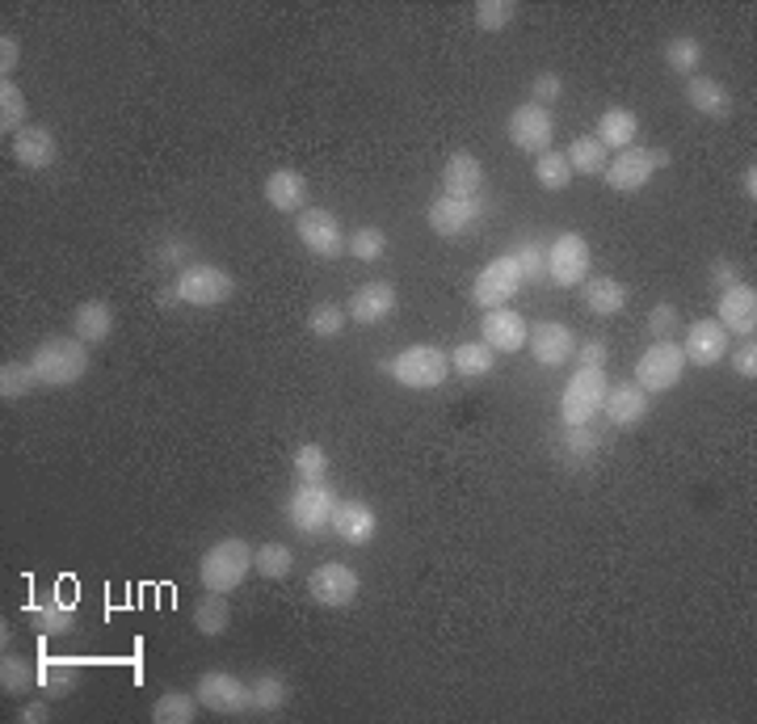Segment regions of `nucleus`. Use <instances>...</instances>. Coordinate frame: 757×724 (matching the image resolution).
Wrapping results in <instances>:
<instances>
[{
    "mask_svg": "<svg viewBox=\"0 0 757 724\" xmlns=\"http://www.w3.org/2000/svg\"><path fill=\"white\" fill-rule=\"evenodd\" d=\"M29 367H34V376L43 388H72V383H81L88 376V367H93V354L81 337H47V342H38L34 349V358H29Z\"/></svg>",
    "mask_w": 757,
    "mask_h": 724,
    "instance_id": "1",
    "label": "nucleus"
},
{
    "mask_svg": "<svg viewBox=\"0 0 757 724\" xmlns=\"http://www.w3.org/2000/svg\"><path fill=\"white\" fill-rule=\"evenodd\" d=\"M253 556L257 548H249V539H219V544H211L203 551V560H199V581H203V590L211 594H232L244 585V578L253 573Z\"/></svg>",
    "mask_w": 757,
    "mask_h": 724,
    "instance_id": "2",
    "label": "nucleus"
},
{
    "mask_svg": "<svg viewBox=\"0 0 757 724\" xmlns=\"http://www.w3.org/2000/svg\"><path fill=\"white\" fill-rule=\"evenodd\" d=\"M606 392H611L606 367H577L573 379L564 383V396H560L564 426H589L602 413V405H606Z\"/></svg>",
    "mask_w": 757,
    "mask_h": 724,
    "instance_id": "3",
    "label": "nucleus"
},
{
    "mask_svg": "<svg viewBox=\"0 0 757 724\" xmlns=\"http://www.w3.org/2000/svg\"><path fill=\"white\" fill-rule=\"evenodd\" d=\"M337 489L328 480H299V489L287 497V519L299 535L316 539L324 526L333 522V510H337Z\"/></svg>",
    "mask_w": 757,
    "mask_h": 724,
    "instance_id": "4",
    "label": "nucleus"
},
{
    "mask_svg": "<svg viewBox=\"0 0 757 724\" xmlns=\"http://www.w3.org/2000/svg\"><path fill=\"white\" fill-rule=\"evenodd\" d=\"M383 371L396 379L400 388L430 392V388H437V383L446 379V371H450V358H446L437 346H408V349H400L396 358H387V363H383Z\"/></svg>",
    "mask_w": 757,
    "mask_h": 724,
    "instance_id": "5",
    "label": "nucleus"
},
{
    "mask_svg": "<svg viewBox=\"0 0 757 724\" xmlns=\"http://www.w3.org/2000/svg\"><path fill=\"white\" fill-rule=\"evenodd\" d=\"M670 169V147H623L614 152L606 165V186L614 194H636L640 186H648V177Z\"/></svg>",
    "mask_w": 757,
    "mask_h": 724,
    "instance_id": "6",
    "label": "nucleus"
},
{
    "mask_svg": "<svg viewBox=\"0 0 757 724\" xmlns=\"http://www.w3.org/2000/svg\"><path fill=\"white\" fill-rule=\"evenodd\" d=\"M177 295L181 304L190 308H219L236 295V278L224 270V265H211V261H199V265H185L177 274Z\"/></svg>",
    "mask_w": 757,
    "mask_h": 724,
    "instance_id": "7",
    "label": "nucleus"
},
{
    "mask_svg": "<svg viewBox=\"0 0 757 724\" xmlns=\"http://www.w3.org/2000/svg\"><path fill=\"white\" fill-rule=\"evenodd\" d=\"M295 233H299V245H303L312 258H321V261L346 258V240H350V236L341 233V219H337L333 211H324V206L299 211V215H295Z\"/></svg>",
    "mask_w": 757,
    "mask_h": 724,
    "instance_id": "8",
    "label": "nucleus"
},
{
    "mask_svg": "<svg viewBox=\"0 0 757 724\" xmlns=\"http://www.w3.org/2000/svg\"><path fill=\"white\" fill-rule=\"evenodd\" d=\"M682 367H686V354L677 342H652V346L640 354V363H636V388L648 392V396H657V392H670L673 383L682 379Z\"/></svg>",
    "mask_w": 757,
    "mask_h": 724,
    "instance_id": "9",
    "label": "nucleus"
},
{
    "mask_svg": "<svg viewBox=\"0 0 757 724\" xmlns=\"http://www.w3.org/2000/svg\"><path fill=\"white\" fill-rule=\"evenodd\" d=\"M522 287V270H518V261L514 253H501L493 258L484 270H480V278H476V287H471V299L489 312V308H505L514 295Z\"/></svg>",
    "mask_w": 757,
    "mask_h": 724,
    "instance_id": "10",
    "label": "nucleus"
},
{
    "mask_svg": "<svg viewBox=\"0 0 757 724\" xmlns=\"http://www.w3.org/2000/svg\"><path fill=\"white\" fill-rule=\"evenodd\" d=\"M548 274L555 287H581L589 278V240L581 233H560L548 249Z\"/></svg>",
    "mask_w": 757,
    "mask_h": 724,
    "instance_id": "11",
    "label": "nucleus"
},
{
    "mask_svg": "<svg viewBox=\"0 0 757 724\" xmlns=\"http://www.w3.org/2000/svg\"><path fill=\"white\" fill-rule=\"evenodd\" d=\"M358 590H362V581L353 573L350 565H341V560H328L321 565L312 581H308V594H312V603H321L328 610H341V607H353L358 603Z\"/></svg>",
    "mask_w": 757,
    "mask_h": 724,
    "instance_id": "12",
    "label": "nucleus"
},
{
    "mask_svg": "<svg viewBox=\"0 0 757 724\" xmlns=\"http://www.w3.org/2000/svg\"><path fill=\"white\" fill-rule=\"evenodd\" d=\"M194 696L203 708L211 712H219V716H240V712H249V683L244 678H236L228 669H211L199 678V687H194Z\"/></svg>",
    "mask_w": 757,
    "mask_h": 724,
    "instance_id": "13",
    "label": "nucleus"
},
{
    "mask_svg": "<svg viewBox=\"0 0 757 724\" xmlns=\"http://www.w3.org/2000/svg\"><path fill=\"white\" fill-rule=\"evenodd\" d=\"M552 135H555V118L548 106L539 102H522L514 115H509V140L514 147H522L530 156H543L552 147Z\"/></svg>",
    "mask_w": 757,
    "mask_h": 724,
    "instance_id": "14",
    "label": "nucleus"
},
{
    "mask_svg": "<svg viewBox=\"0 0 757 724\" xmlns=\"http://www.w3.org/2000/svg\"><path fill=\"white\" fill-rule=\"evenodd\" d=\"M526 346H530V354H534L539 367L552 371V367H564V363L577 354V337H573V329L560 324V320H539V324H530Z\"/></svg>",
    "mask_w": 757,
    "mask_h": 724,
    "instance_id": "15",
    "label": "nucleus"
},
{
    "mask_svg": "<svg viewBox=\"0 0 757 724\" xmlns=\"http://www.w3.org/2000/svg\"><path fill=\"white\" fill-rule=\"evenodd\" d=\"M328 526H333L350 548H367V544L378 535V514H375V506L362 501V497H341Z\"/></svg>",
    "mask_w": 757,
    "mask_h": 724,
    "instance_id": "16",
    "label": "nucleus"
},
{
    "mask_svg": "<svg viewBox=\"0 0 757 724\" xmlns=\"http://www.w3.org/2000/svg\"><path fill=\"white\" fill-rule=\"evenodd\" d=\"M530 337V324H526L509 304L505 308H489L484 324H480V342L493 349V354H518Z\"/></svg>",
    "mask_w": 757,
    "mask_h": 724,
    "instance_id": "17",
    "label": "nucleus"
},
{
    "mask_svg": "<svg viewBox=\"0 0 757 724\" xmlns=\"http://www.w3.org/2000/svg\"><path fill=\"white\" fill-rule=\"evenodd\" d=\"M729 329L720 320H695L686 329V342H682V354L690 367H716L724 354H729Z\"/></svg>",
    "mask_w": 757,
    "mask_h": 724,
    "instance_id": "18",
    "label": "nucleus"
},
{
    "mask_svg": "<svg viewBox=\"0 0 757 724\" xmlns=\"http://www.w3.org/2000/svg\"><path fill=\"white\" fill-rule=\"evenodd\" d=\"M13 161L22 165V169H51L59 161V140L51 127H43V122H34V127H22L17 135H13Z\"/></svg>",
    "mask_w": 757,
    "mask_h": 724,
    "instance_id": "19",
    "label": "nucleus"
},
{
    "mask_svg": "<svg viewBox=\"0 0 757 724\" xmlns=\"http://www.w3.org/2000/svg\"><path fill=\"white\" fill-rule=\"evenodd\" d=\"M396 304H400V295L392 283H362V287L350 295V320L353 324H383V320L396 317Z\"/></svg>",
    "mask_w": 757,
    "mask_h": 724,
    "instance_id": "20",
    "label": "nucleus"
},
{
    "mask_svg": "<svg viewBox=\"0 0 757 724\" xmlns=\"http://www.w3.org/2000/svg\"><path fill=\"white\" fill-rule=\"evenodd\" d=\"M430 228L437 236H464L476 219H480V203L476 199H455V194H437L430 211H425Z\"/></svg>",
    "mask_w": 757,
    "mask_h": 724,
    "instance_id": "21",
    "label": "nucleus"
},
{
    "mask_svg": "<svg viewBox=\"0 0 757 724\" xmlns=\"http://www.w3.org/2000/svg\"><path fill=\"white\" fill-rule=\"evenodd\" d=\"M720 324L729 333H741V337H754L757 329V290L749 283H736V287L720 290Z\"/></svg>",
    "mask_w": 757,
    "mask_h": 724,
    "instance_id": "22",
    "label": "nucleus"
},
{
    "mask_svg": "<svg viewBox=\"0 0 757 724\" xmlns=\"http://www.w3.org/2000/svg\"><path fill=\"white\" fill-rule=\"evenodd\" d=\"M262 194L274 211L299 215V211H308V177L299 174V169H274V174L265 177Z\"/></svg>",
    "mask_w": 757,
    "mask_h": 724,
    "instance_id": "23",
    "label": "nucleus"
},
{
    "mask_svg": "<svg viewBox=\"0 0 757 724\" xmlns=\"http://www.w3.org/2000/svg\"><path fill=\"white\" fill-rule=\"evenodd\" d=\"M480 190H484V165H480L471 152H455V156H446V165H442V194L476 199Z\"/></svg>",
    "mask_w": 757,
    "mask_h": 724,
    "instance_id": "24",
    "label": "nucleus"
},
{
    "mask_svg": "<svg viewBox=\"0 0 757 724\" xmlns=\"http://www.w3.org/2000/svg\"><path fill=\"white\" fill-rule=\"evenodd\" d=\"M110 333H115V308L106 304V299H85V304H76V312H72V337H81L88 349L101 346V342H110Z\"/></svg>",
    "mask_w": 757,
    "mask_h": 724,
    "instance_id": "25",
    "label": "nucleus"
},
{
    "mask_svg": "<svg viewBox=\"0 0 757 724\" xmlns=\"http://www.w3.org/2000/svg\"><path fill=\"white\" fill-rule=\"evenodd\" d=\"M29 619H34V628H38V637H68L72 628H76V607H72V598H59V594H47L43 603H34L29 607Z\"/></svg>",
    "mask_w": 757,
    "mask_h": 724,
    "instance_id": "26",
    "label": "nucleus"
},
{
    "mask_svg": "<svg viewBox=\"0 0 757 724\" xmlns=\"http://www.w3.org/2000/svg\"><path fill=\"white\" fill-rule=\"evenodd\" d=\"M636 131H640V118L632 115L627 106H611L606 115L598 118L593 140L606 147V152H623V147H636Z\"/></svg>",
    "mask_w": 757,
    "mask_h": 724,
    "instance_id": "27",
    "label": "nucleus"
},
{
    "mask_svg": "<svg viewBox=\"0 0 757 724\" xmlns=\"http://www.w3.org/2000/svg\"><path fill=\"white\" fill-rule=\"evenodd\" d=\"M686 102L690 110H699L702 118H729L732 115V93L716 76H690L686 81Z\"/></svg>",
    "mask_w": 757,
    "mask_h": 724,
    "instance_id": "28",
    "label": "nucleus"
},
{
    "mask_svg": "<svg viewBox=\"0 0 757 724\" xmlns=\"http://www.w3.org/2000/svg\"><path fill=\"white\" fill-rule=\"evenodd\" d=\"M606 413H611V422L618 430H632V426H640L644 417H648V392H640L636 383H618L606 392Z\"/></svg>",
    "mask_w": 757,
    "mask_h": 724,
    "instance_id": "29",
    "label": "nucleus"
},
{
    "mask_svg": "<svg viewBox=\"0 0 757 724\" xmlns=\"http://www.w3.org/2000/svg\"><path fill=\"white\" fill-rule=\"evenodd\" d=\"M287 699H291V687H287V678L274 674V669H265V674H257V678L249 683V712H283Z\"/></svg>",
    "mask_w": 757,
    "mask_h": 724,
    "instance_id": "30",
    "label": "nucleus"
},
{
    "mask_svg": "<svg viewBox=\"0 0 757 724\" xmlns=\"http://www.w3.org/2000/svg\"><path fill=\"white\" fill-rule=\"evenodd\" d=\"M585 308L593 317H614L627 308V287L618 278H585Z\"/></svg>",
    "mask_w": 757,
    "mask_h": 724,
    "instance_id": "31",
    "label": "nucleus"
},
{
    "mask_svg": "<svg viewBox=\"0 0 757 724\" xmlns=\"http://www.w3.org/2000/svg\"><path fill=\"white\" fill-rule=\"evenodd\" d=\"M194 628H199L203 637H224V632L232 628V607H228V598L206 590L203 598L194 603Z\"/></svg>",
    "mask_w": 757,
    "mask_h": 724,
    "instance_id": "32",
    "label": "nucleus"
},
{
    "mask_svg": "<svg viewBox=\"0 0 757 724\" xmlns=\"http://www.w3.org/2000/svg\"><path fill=\"white\" fill-rule=\"evenodd\" d=\"M34 683H38V666L29 657H22V653L4 649V657H0V691L4 696H26V691H34Z\"/></svg>",
    "mask_w": 757,
    "mask_h": 724,
    "instance_id": "33",
    "label": "nucleus"
},
{
    "mask_svg": "<svg viewBox=\"0 0 757 724\" xmlns=\"http://www.w3.org/2000/svg\"><path fill=\"white\" fill-rule=\"evenodd\" d=\"M568 165H573V174H585V177H602L606 174V165H611V152L598 144L593 135H577L573 144H568Z\"/></svg>",
    "mask_w": 757,
    "mask_h": 724,
    "instance_id": "34",
    "label": "nucleus"
},
{
    "mask_svg": "<svg viewBox=\"0 0 757 724\" xmlns=\"http://www.w3.org/2000/svg\"><path fill=\"white\" fill-rule=\"evenodd\" d=\"M493 367H496V354L484 342H464V346H455V354H450V371H459L464 379L493 376Z\"/></svg>",
    "mask_w": 757,
    "mask_h": 724,
    "instance_id": "35",
    "label": "nucleus"
},
{
    "mask_svg": "<svg viewBox=\"0 0 757 724\" xmlns=\"http://www.w3.org/2000/svg\"><path fill=\"white\" fill-rule=\"evenodd\" d=\"M38 683H43V691L51 699H63L76 691V683H81V666L72 662V657H56V662H43L38 666Z\"/></svg>",
    "mask_w": 757,
    "mask_h": 724,
    "instance_id": "36",
    "label": "nucleus"
},
{
    "mask_svg": "<svg viewBox=\"0 0 757 724\" xmlns=\"http://www.w3.org/2000/svg\"><path fill=\"white\" fill-rule=\"evenodd\" d=\"M199 696H185V691H165V696L152 703V721L156 724H194L199 716Z\"/></svg>",
    "mask_w": 757,
    "mask_h": 724,
    "instance_id": "37",
    "label": "nucleus"
},
{
    "mask_svg": "<svg viewBox=\"0 0 757 724\" xmlns=\"http://www.w3.org/2000/svg\"><path fill=\"white\" fill-rule=\"evenodd\" d=\"M665 63L670 72H682V76H699V63H702V43L695 34H673L665 43Z\"/></svg>",
    "mask_w": 757,
    "mask_h": 724,
    "instance_id": "38",
    "label": "nucleus"
},
{
    "mask_svg": "<svg viewBox=\"0 0 757 724\" xmlns=\"http://www.w3.org/2000/svg\"><path fill=\"white\" fill-rule=\"evenodd\" d=\"M291 569H295V551L287 548V544H278V539L262 544V548H257V556H253V573H262L265 581L291 578Z\"/></svg>",
    "mask_w": 757,
    "mask_h": 724,
    "instance_id": "39",
    "label": "nucleus"
},
{
    "mask_svg": "<svg viewBox=\"0 0 757 724\" xmlns=\"http://www.w3.org/2000/svg\"><path fill=\"white\" fill-rule=\"evenodd\" d=\"M34 388H38V376H34L29 363H4V367H0V401H4V405L26 401Z\"/></svg>",
    "mask_w": 757,
    "mask_h": 724,
    "instance_id": "40",
    "label": "nucleus"
},
{
    "mask_svg": "<svg viewBox=\"0 0 757 724\" xmlns=\"http://www.w3.org/2000/svg\"><path fill=\"white\" fill-rule=\"evenodd\" d=\"M534 181H539L543 190H568V181H573L568 156L555 152V147H548L543 156H534Z\"/></svg>",
    "mask_w": 757,
    "mask_h": 724,
    "instance_id": "41",
    "label": "nucleus"
},
{
    "mask_svg": "<svg viewBox=\"0 0 757 724\" xmlns=\"http://www.w3.org/2000/svg\"><path fill=\"white\" fill-rule=\"evenodd\" d=\"M26 93L13 85V81H0V131L4 135H17L22 127H26Z\"/></svg>",
    "mask_w": 757,
    "mask_h": 724,
    "instance_id": "42",
    "label": "nucleus"
},
{
    "mask_svg": "<svg viewBox=\"0 0 757 724\" xmlns=\"http://www.w3.org/2000/svg\"><path fill=\"white\" fill-rule=\"evenodd\" d=\"M514 261H518V270H522V283H539V278H548V245L543 240H522V245H514Z\"/></svg>",
    "mask_w": 757,
    "mask_h": 724,
    "instance_id": "43",
    "label": "nucleus"
},
{
    "mask_svg": "<svg viewBox=\"0 0 757 724\" xmlns=\"http://www.w3.org/2000/svg\"><path fill=\"white\" fill-rule=\"evenodd\" d=\"M346 320H350V312H346L341 304H316V308L308 312V329H312V337L328 342V337L346 333Z\"/></svg>",
    "mask_w": 757,
    "mask_h": 724,
    "instance_id": "44",
    "label": "nucleus"
},
{
    "mask_svg": "<svg viewBox=\"0 0 757 724\" xmlns=\"http://www.w3.org/2000/svg\"><path fill=\"white\" fill-rule=\"evenodd\" d=\"M471 17H476V26L484 29V34H496V29H505L518 17V4L514 0H480Z\"/></svg>",
    "mask_w": 757,
    "mask_h": 724,
    "instance_id": "45",
    "label": "nucleus"
},
{
    "mask_svg": "<svg viewBox=\"0 0 757 724\" xmlns=\"http://www.w3.org/2000/svg\"><path fill=\"white\" fill-rule=\"evenodd\" d=\"M346 253L358 261H378L383 253H387V236H383V228H353L350 240H346Z\"/></svg>",
    "mask_w": 757,
    "mask_h": 724,
    "instance_id": "46",
    "label": "nucleus"
},
{
    "mask_svg": "<svg viewBox=\"0 0 757 724\" xmlns=\"http://www.w3.org/2000/svg\"><path fill=\"white\" fill-rule=\"evenodd\" d=\"M295 476H299V480H324V476H328V455H324V447L303 442V447L295 451Z\"/></svg>",
    "mask_w": 757,
    "mask_h": 724,
    "instance_id": "47",
    "label": "nucleus"
},
{
    "mask_svg": "<svg viewBox=\"0 0 757 724\" xmlns=\"http://www.w3.org/2000/svg\"><path fill=\"white\" fill-rule=\"evenodd\" d=\"M673 329H682L677 308H673V304H657V308L648 312V333H652V342H670Z\"/></svg>",
    "mask_w": 757,
    "mask_h": 724,
    "instance_id": "48",
    "label": "nucleus"
},
{
    "mask_svg": "<svg viewBox=\"0 0 757 724\" xmlns=\"http://www.w3.org/2000/svg\"><path fill=\"white\" fill-rule=\"evenodd\" d=\"M560 97H564V76L560 72H539L530 81V102H539V106L552 110V102H560Z\"/></svg>",
    "mask_w": 757,
    "mask_h": 724,
    "instance_id": "49",
    "label": "nucleus"
},
{
    "mask_svg": "<svg viewBox=\"0 0 757 724\" xmlns=\"http://www.w3.org/2000/svg\"><path fill=\"white\" fill-rule=\"evenodd\" d=\"M17 63H22V43H17V34H0V81H13V72H17Z\"/></svg>",
    "mask_w": 757,
    "mask_h": 724,
    "instance_id": "50",
    "label": "nucleus"
},
{
    "mask_svg": "<svg viewBox=\"0 0 757 724\" xmlns=\"http://www.w3.org/2000/svg\"><path fill=\"white\" fill-rule=\"evenodd\" d=\"M736 283H745V278H741V265L732 258H716V265H711V287L729 290V287H736Z\"/></svg>",
    "mask_w": 757,
    "mask_h": 724,
    "instance_id": "51",
    "label": "nucleus"
},
{
    "mask_svg": "<svg viewBox=\"0 0 757 724\" xmlns=\"http://www.w3.org/2000/svg\"><path fill=\"white\" fill-rule=\"evenodd\" d=\"M564 451H568V455H581V460H589V455L598 451V438L589 435L585 426H568V438H564Z\"/></svg>",
    "mask_w": 757,
    "mask_h": 724,
    "instance_id": "52",
    "label": "nucleus"
},
{
    "mask_svg": "<svg viewBox=\"0 0 757 724\" xmlns=\"http://www.w3.org/2000/svg\"><path fill=\"white\" fill-rule=\"evenodd\" d=\"M190 253H194V249H190L185 236H169V240L156 249V261H160V265H177V261H185Z\"/></svg>",
    "mask_w": 757,
    "mask_h": 724,
    "instance_id": "53",
    "label": "nucleus"
},
{
    "mask_svg": "<svg viewBox=\"0 0 757 724\" xmlns=\"http://www.w3.org/2000/svg\"><path fill=\"white\" fill-rule=\"evenodd\" d=\"M732 371L741 379H754L757 376V346H754V337H745V346L732 354Z\"/></svg>",
    "mask_w": 757,
    "mask_h": 724,
    "instance_id": "54",
    "label": "nucleus"
},
{
    "mask_svg": "<svg viewBox=\"0 0 757 724\" xmlns=\"http://www.w3.org/2000/svg\"><path fill=\"white\" fill-rule=\"evenodd\" d=\"M606 342L602 337H589V342H581L577 346V358H581V367H606Z\"/></svg>",
    "mask_w": 757,
    "mask_h": 724,
    "instance_id": "55",
    "label": "nucleus"
},
{
    "mask_svg": "<svg viewBox=\"0 0 757 724\" xmlns=\"http://www.w3.org/2000/svg\"><path fill=\"white\" fill-rule=\"evenodd\" d=\"M17 721H22V724H47V721H51V708H47L43 699H29V703H22Z\"/></svg>",
    "mask_w": 757,
    "mask_h": 724,
    "instance_id": "56",
    "label": "nucleus"
},
{
    "mask_svg": "<svg viewBox=\"0 0 757 724\" xmlns=\"http://www.w3.org/2000/svg\"><path fill=\"white\" fill-rule=\"evenodd\" d=\"M741 190H745V199H749V203L757 199V169H754V165L741 174Z\"/></svg>",
    "mask_w": 757,
    "mask_h": 724,
    "instance_id": "57",
    "label": "nucleus"
},
{
    "mask_svg": "<svg viewBox=\"0 0 757 724\" xmlns=\"http://www.w3.org/2000/svg\"><path fill=\"white\" fill-rule=\"evenodd\" d=\"M173 304H181V295H177V287H165L160 290V308H173Z\"/></svg>",
    "mask_w": 757,
    "mask_h": 724,
    "instance_id": "58",
    "label": "nucleus"
}]
</instances>
